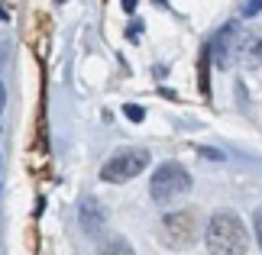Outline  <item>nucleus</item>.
Listing matches in <instances>:
<instances>
[{
    "label": "nucleus",
    "instance_id": "1",
    "mask_svg": "<svg viewBox=\"0 0 262 255\" xmlns=\"http://www.w3.org/2000/svg\"><path fill=\"white\" fill-rule=\"evenodd\" d=\"M204 242H207L210 255H246L249 233H246L243 220H239L236 213L224 210V213H214V217H210Z\"/></svg>",
    "mask_w": 262,
    "mask_h": 255
},
{
    "label": "nucleus",
    "instance_id": "2",
    "mask_svg": "<svg viewBox=\"0 0 262 255\" xmlns=\"http://www.w3.org/2000/svg\"><path fill=\"white\" fill-rule=\"evenodd\" d=\"M191 191V175L185 165L178 161H165V165L156 168L152 181H149V194H152L156 203H175Z\"/></svg>",
    "mask_w": 262,
    "mask_h": 255
},
{
    "label": "nucleus",
    "instance_id": "3",
    "mask_svg": "<svg viewBox=\"0 0 262 255\" xmlns=\"http://www.w3.org/2000/svg\"><path fill=\"white\" fill-rule=\"evenodd\" d=\"M146 165H149L146 149H120L100 165V181H107V184H123V181L136 178Z\"/></svg>",
    "mask_w": 262,
    "mask_h": 255
},
{
    "label": "nucleus",
    "instance_id": "4",
    "mask_svg": "<svg viewBox=\"0 0 262 255\" xmlns=\"http://www.w3.org/2000/svg\"><path fill=\"white\" fill-rule=\"evenodd\" d=\"M198 239V217L191 210H175L162 220V242L172 249H185Z\"/></svg>",
    "mask_w": 262,
    "mask_h": 255
},
{
    "label": "nucleus",
    "instance_id": "5",
    "mask_svg": "<svg viewBox=\"0 0 262 255\" xmlns=\"http://www.w3.org/2000/svg\"><path fill=\"white\" fill-rule=\"evenodd\" d=\"M246 29L236 23H224L214 33V39H210V58H214V65L217 68H230L236 62V52H239V39H243Z\"/></svg>",
    "mask_w": 262,
    "mask_h": 255
},
{
    "label": "nucleus",
    "instance_id": "6",
    "mask_svg": "<svg viewBox=\"0 0 262 255\" xmlns=\"http://www.w3.org/2000/svg\"><path fill=\"white\" fill-rule=\"evenodd\" d=\"M78 217H81V226H84V233L91 239H97L100 233H104V226H107V210L100 207V200H94V197H88L81 203Z\"/></svg>",
    "mask_w": 262,
    "mask_h": 255
},
{
    "label": "nucleus",
    "instance_id": "7",
    "mask_svg": "<svg viewBox=\"0 0 262 255\" xmlns=\"http://www.w3.org/2000/svg\"><path fill=\"white\" fill-rule=\"evenodd\" d=\"M236 58L246 68H262V29H253V33H243L239 39V52Z\"/></svg>",
    "mask_w": 262,
    "mask_h": 255
},
{
    "label": "nucleus",
    "instance_id": "8",
    "mask_svg": "<svg viewBox=\"0 0 262 255\" xmlns=\"http://www.w3.org/2000/svg\"><path fill=\"white\" fill-rule=\"evenodd\" d=\"M97 255H133V246L123 239V236H110L100 242V252Z\"/></svg>",
    "mask_w": 262,
    "mask_h": 255
},
{
    "label": "nucleus",
    "instance_id": "9",
    "mask_svg": "<svg viewBox=\"0 0 262 255\" xmlns=\"http://www.w3.org/2000/svg\"><path fill=\"white\" fill-rule=\"evenodd\" d=\"M239 13H243V16H256V13H262V0H246Z\"/></svg>",
    "mask_w": 262,
    "mask_h": 255
},
{
    "label": "nucleus",
    "instance_id": "10",
    "mask_svg": "<svg viewBox=\"0 0 262 255\" xmlns=\"http://www.w3.org/2000/svg\"><path fill=\"white\" fill-rule=\"evenodd\" d=\"M253 223H256V239H259V249H262V210H256Z\"/></svg>",
    "mask_w": 262,
    "mask_h": 255
},
{
    "label": "nucleus",
    "instance_id": "11",
    "mask_svg": "<svg viewBox=\"0 0 262 255\" xmlns=\"http://www.w3.org/2000/svg\"><path fill=\"white\" fill-rule=\"evenodd\" d=\"M201 155H204V158H214V161H224V152H217V149H201Z\"/></svg>",
    "mask_w": 262,
    "mask_h": 255
},
{
    "label": "nucleus",
    "instance_id": "12",
    "mask_svg": "<svg viewBox=\"0 0 262 255\" xmlns=\"http://www.w3.org/2000/svg\"><path fill=\"white\" fill-rule=\"evenodd\" d=\"M126 117H129V120H136V123H139V120H143V107H126Z\"/></svg>",
    "mask_w": 262,
    "mask_h": 255
},
{
    "label": "nucleus",
    "instance_id": "13",
    "mask_svg": "<svg viewBox=\"0 0 262 255\" xmlns=\"http://www.w3.org/2000/svg\"><path fill=\"white\" fill-rule=\"evenodd\" d=\"M4 104H7V87H4V81H0V117H4Z\"/></svg>",
    "mask_w": 262,
    "mask_h": 255
},
{
    "label": "nucleus",
    "instance_id": "14",
    "mask_svg": "<svg viewBox=\"0 0 262 255\" xmlns=\"http://www.w3.org/2000/svg\"><path fill=\"white\" fill-rule=\"evenodd\" d=\"M123 10H126V13H133V10H136V0H123Z\"/></svg>",
    "mask_w": 262,
    "mask_h": 255
},
{
    "label": "nucleus",
    "instance_id": "15",
    "mask_svg": "<svg viewBox=\"0 0 262 255\" xmlns=\"http://www.w3.org/2000/svg\"><path fill=\"white\" fill-rule=\"evenodd\" d=\"M0 19H7V10L4 7H0Z\"/></svg>",
    "mask_w": 262,
    "mask_h": 255
},
{
    "label": "nucleus",
    "instance_id": "16",
    "mask_svg": "<svg viewBox=\"0 0 262 255\" xmlns=\"http://www.w3.org/2000/svg\"><path fill=\"white\" fill-rule=\"evenodd\" d=\"M156 4H168V0H156Z\"/></svg>",
    "mask_w": 262,
    "mask_h": 255
},
{
    "label": "nucleus",
    "instance_id": "17",
    "mask_svg": "<svg viewBox=\"0 0 262 255\" xmlns=\"http://www.w3.org/2000/svg\"><path fill=\"white\" fill-rule=\"evenodd\" d=\"M58 4H62V0H58Z\"/></svg>",
    "mask_w": 262,
    "mask_h": 255
}]
</instances>
